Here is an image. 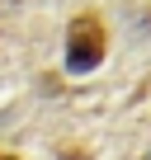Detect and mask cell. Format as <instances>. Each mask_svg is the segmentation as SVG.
<instances>
[{
    "instance_id": "cell-3",
    "label": "cell",
    "mask_w": 151,
    "mask_h": 160,
    "mask_svg": "<svg viewBox=\"0 0 151 160\" xmlns=\"http://www.w3.org/2000/svg\"><path fill=\"white\" fill-rule=\"evenodd\" d=\"M0 160H19V155H14V151H0Z\"/></svg>"
},
{
    "instance_id": "cell-1",
    "label": "cell",
    "mask_w": 151,
    "mask_h": 160,
    "mask_svg": "<svg viewBox=\"0 0 151 160\" xmlns=\"http://www.w3.org/2000/svg\"><path fill=\"white\" fill-rule=\"evenodd\" d=\"M104 52H109V28H104V19H99L95 10L76 14V19L66 24V71H71V75L99 71Z\"/></svg>"
},
{
    "instance_id": "cell-2",
    "label": "cell",
    "mask_w": 151,
    "mask_h": 160,
    "mask_svg": "<svg viewBox=\"0 0 151 160\" xmlns=\"http://www.w3.org/2000/svg\"><path fill=\"white\" fill-rule=\"evenodd\" d=\"M61 160H90V151H76V146H66V151H61Z\"/></svg>"
},
{
    "instance_id": "cell-4",
    "label": "cell",
    "mask_w": 151,
    "mask_h": 160,
    "mask_svg": "<svg viewBox=\"0 0 151 160\" xmlns=\"http://www.w3.org/2000/svg\"><path fill=\"white\" fill-rule=\"evenodd\" d=\"M146 160H151V155H146Z\"/></svg>"
}]
</instances>
